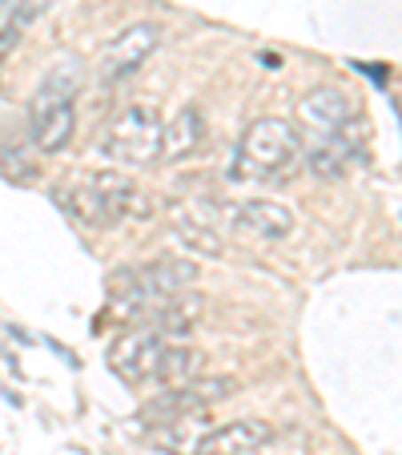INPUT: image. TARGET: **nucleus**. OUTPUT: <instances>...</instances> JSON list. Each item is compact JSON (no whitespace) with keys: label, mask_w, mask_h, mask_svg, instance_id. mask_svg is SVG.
Returning <instances> with one entry per match:
<instances>
[{"label":"nucleus","mask_w":402,"mask_h":455,"mask_svg":"<svg viewBox=\"0 0 402 455\" xmlns=\"http://www.w3.org/2000/svg\"><path fill=\"white\" fill-rule=\"evenodd\" d=\"M109 367L133 387H177L185 379H197L201 355L149 331H125L109 347Z\"/></svg>","instance_id":"obj_1"},{"label":"nucleus","mask_w":402,"mask_h":455,"mask_svg":"<svg viewBox=\"0 0 402 455\" xmlns=\"http://www.w3.org/2000/svg\"><path fill=\"white\" fill-rule=\"evenodd\" d=\"M57 202L73 222L89 226V230H113L129 218H149V194H141L138 181H129L117 170L85 173V178L60 186Z\"/></svg>","instance_id":"obj_2"},{"label":"nucleus","mask_w":402,"mask_h":455,"mask_svg":"<svg viewBox=\"0 0 402 455\" xmlns=\"http://www.w3.org/2000/svg\"><path fill=\"white\" fill-rule=\"evenodd\" d=\"M81 89V65L77 60H60L57 69L49 73V81L41 85V93L28 105V133H33V146L41 154H60V149L73 146V133H77V97Z\"/></svg>","instance_id":"obj_3"},{"label":"nucleus","mask_w":402,"mask_h":455,"mask_svg":"<svg viewBox=\"0 0 402 455\" xmlns=\"http://www.w3.org/2000/svg\"><path fill=\"white\" fill-rule=\"evenodd\" d=\"M302 157V133L282 117H257L246 125L238 146V173L257 181L286 178Z\"/></svg>","instance_id":"obj_4"},{"label":"nucleus","mask_w":402,"mask_h":455,"mask_svg":"<svg viewBox=\"0 0 402 455\" xmlns=\"http://www.w3.org/2000/svg\"><path fill=\"white\" fill-rule=\"evenodd\" d=\"M162 125L157 109L149 105H129L121 109L113 121H105L101 129V154L113 165H129V170H141V165H154L162 157Z\"/></svg>","instance_id":"obj_5"},{"label":"nucleus","mask_w":402,"mask_h":455,"mask_svg":"<svg viewBox=\"0 0 402 455\" xmlns=\"http://www.w3.org/2000/svg\"><path fill=\"white\" fill-rule=\"evenodd\" d=\"M197 283V267L185 258H154V262H141V267H125L113 275V302H117L121 315L138 310L141 302L165 299V294H181Z\"/></svg>","instance_id":"obj_6"},{"label":"nucleus","mask_w":402,"mask_h":455,"mask_svg":"<svg viewBox=\"0 0 402 455\" xmlns=\"http://www.w3.org/2000/svg\"><path fill=\"white\" fill-rule=\"evenodd\" d=\"M233 391H238V379H230V375L185 379V383H177V387H165V391H157V395L149 399L146 415L157 423V427H162V423H173V419H185V415L209 411L214 403L230 399Z\"/></svg>","instance_id":"obj_7"},{"label":"nucleus","mask_w":402,"mask_h":455,"mask_svg":"<svg viewBox=\"0 0 402 455\" xmlns=\"http://www.w3.org/2000/svg\"><path fill=\"white\" fill-rule=\"evenodd\" d=\"M157 44H162V25H154V20L125 25L101 49V57H97V77H101L105 85H117V81L133 77V73L157 52Z\"/></svg>","instance_id":"obj_8"},{"label":"nucleus","mask_w":402,"mask_h":455,"mask_svg":"<svg viewBox=\"0 0 402 455\" xmlns=\"http://www.w3.org/2000/svg\"><path fill=\"white\" fill-rule=\"evenodd\" d=\"M201 299L193 291H181V294H165V299L154 302H141L138 310H129V323L133 331H149V335H162V339H185L189 331L201 323Z\"/></svg>","instance_id":"obj_9"},{"label":"nucleus","mask_w":402,"mask_h":455,"mask_svg":"<svg viewBox=\"0 0 402 455\" xmlns=\"http://www.w3.org/2000/svg\"><path fill=\"white\" fill-rule=\"evenodd\" d=\"M225 222H230V230L257 242H282L294 234V214L282 202H270V198L233 202V206H225Z\"/></svg>","instance_id":"obj_10"},{"label":"nucleus","mask_w":402,"mask_h":455,"mask_svg":"<svg viewBox=\"0 0 402 455\" xmlns=\"http://www.w3.org/2000/svg\"><path fill=\"white\" fill-rule=\"evenodd\" d=\"M270 435H274V427L265 419H233L209 431L197 447V455H249L262 443H270Z\"/></svg>","instance_id":"obj_11"},{"label":"nucleus","mask_w":402,"mask_h":455,"mask_svg":"<svg viewBox=\"0 0 402 455\" xmlns=\"http://www.w3.org/2000/svg\"><path fill=\"white\" fill-rule=\"evenodd\" d=\"M169 218H173V238H177L181 246H189L193 254L217 258V254L225 250L222 230L214 226V218H209L206 210L189 206V202H173V206H169Z\"/></svg>","instance_id":"obj_12"},{"label":"nucleus","mask_w":402,"mask_h":455,"mask_svg":"<svg viewBox=\"0 0 402 455\" xmlns=\"http://www.w3.org/2000/svg\"><path fill=\"white\" fill-rule=\"evenodd\" d=\"M201 141H206V121H201V113H197L193 105L177 109V117H173L169 125H162V157L181 162V157L197 154Z\"/></svg>","instance_id":"obj_13"},{"label":"nucleus","mask_w":402,"mask_h":455,"mask_svg":"<svg viewBox=\"0 0 402 455\" xmlns=\"http://www.w3.org/2000/svg\"><path fill=\"white\" fill-rule=\"evenodd\" d=\"M209 423L201 415H185V419H173V423H162V427L149 431V443L157 447L162 455H197L201 439L209 435Z\"/></svg>","instance_id":"obj_14"},{"label":"nucleus","mask_w":402,"mask_h":455,"mask_svg":"<svg viewBox=\"0 0 402 455\" xmlns=\"http://www.w3.org/2000/svg\"><path fill=\"white\" fill-rule=\"evenodd\" d=\"M4 170H9L12 178H20V181H33L36 178L33 157H28V154H12V149H4Z\"/></svg>","instance_id":"obj_15"},{"label":"nucleus","mask_w":402,"mask_h":455,"mask_svg":"<svg viewBox=\"0 0 402 455\" xmlns=\"http://www.w3.org/2000/svg\"><path fill=\"white\" fill-rule=\"evenodd\" d=\"M398 226H402V214H398Z\"/></svg>","instance_id":"obj_16"}]
</instances>
